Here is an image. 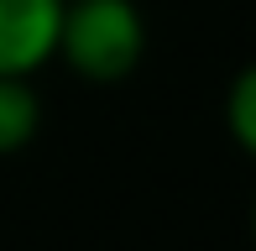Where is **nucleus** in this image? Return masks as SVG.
Returning a JSON list of instances; mask_svg holds the SVG:
<instances>
[{"label":"nucleus","instance_id":"2","mask_svg":"<svg viewBox=\"0 0 256 251\" xmlns=\"http://www.w3.org/2000/svg\"><path fill=\"white\" fill-rule=\"evenodd\" d=\"M63 0H0V78H32L58 58Z\"/></svg>","mask_w":256,"mask_h":251},{"label":"nucleus","instance_id":"1","mask_svg":"<svg viewBox=\"0 0 256 251\" xmlns=\"http://www.w3.org/2000/svg\"><path fill=\"white\" fill-rule=\"evenodd\" d=\"M146 52V21L136 0H63L58 63L84 84H120Z\"/></svg>","mask_w":256,"mask_h":251},{"label":"nucleus","instance_id":"3","mask_svg":"<svg viewBox=\"0 0 256 251\" xmlns=\"http://www.w3.org/2000/svg\"><path fill=\"white\" fill-rule=\"evenodd\" d=\"M42 126V100L32 78H0V157L21 152Z\"/></svg>","mask_w":256,"mask_h":251},{"label":"nucleus","instance_id":"4","mask_svg":"<svg viewBox=\"0 0 256 251\" xmlns=\"http://www.w3.org/2000/svg\"><path fill=\"white\" fill-rule=\"evenodd\" d=\"M225 126L236 136V146L246 157H256V63H246L236 78H230V94H225Z\"/></svg>","mask_w":256,"mask_h":251},{"label":"nucleus","instance_id":"5","mask_svg":"<svg viewBox=\"0 0 256 251\" xmlns=\"http://www.w3.org/2000/svg\"><path fill=\"white\" fill-rule=\"evenodd\" d=\"M251 236H256V204H251Z\"/></svg>","mask_w":256,"mask_h":251}]
</instances>
